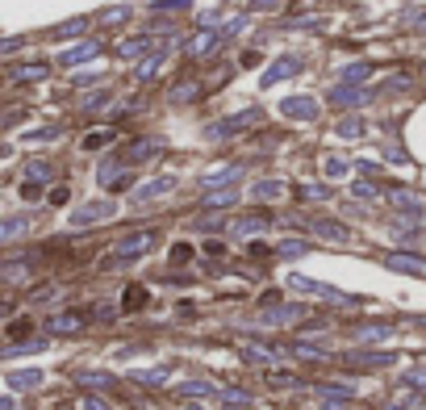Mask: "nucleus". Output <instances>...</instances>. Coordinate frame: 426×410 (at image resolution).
Returning a JSON list of instances; mask_svg holds the SVG:
<instances>
[{
    "label": "nucleus",
    "mask_w": 426,
    "mask_h": 410,
    "mask_svg": "<svg viewBox=\"0 0 426 410\" xmlns=\"http://www.w3.org/2000/svg\"><path fill=\"white\" fill-rule=\"evenodd\" d=\"M146 305V289H126V310H138Z\"/></svg>",
    "instance_id": "1"
}]
</instances>
